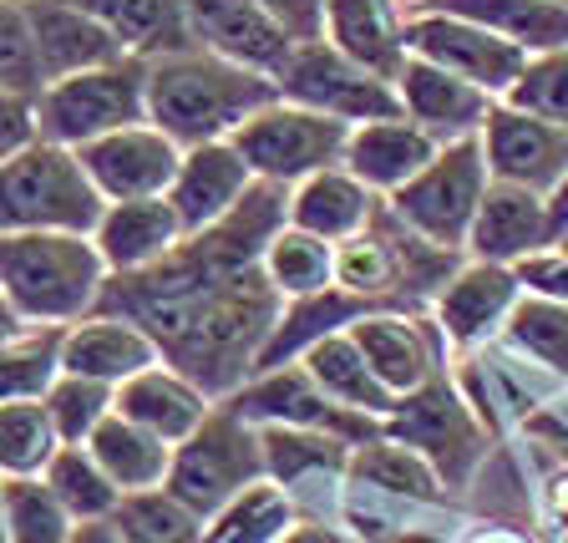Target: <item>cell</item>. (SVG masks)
Segmentation results:
<instances>
[{"mask_svg":"<svg viewBox=\"0 0 568 543\" xmlns=\"http://www.w3.org/2000/svg\"><path fill=\"white\" fill-rule=\"evenodd\" d=\"M274 97H280L274 77L213 57L203 47L148 61V122H158L183 148L234 138Z\"/></svg>","mask_w":568,"mask_h":543,"instance_id":"1","label":"cell"},{"mask_svg":"<svg viewBox=\"0 0 568 543\" xmlns=\"http://www.w3.org/2000/svg\"><path fill=\"white\" fill-rule=\"evenodd\" d=\"M106 260L92 234L26 229L0 234V290L26 325H77L106 295Z\"/></svg>","mask_w":568,"mask_h":543,"instance_id":"2","label":"cell"},{"mask_svg":"<svg viewBox=\"0 0 568 543\" xmlns=\"http://www.w3.org/2000/svg\"><path fill=\"white\" fill-rule=\"evenodd\" d=\"M102 213L106 199L97 193L77 148L36 138L0 163V234H26V229L92 234Z\"/></svg>","mask_w":568,"mask_h":543,"instance_id":"3","label":"cell"},{"mask_svg":"<svg viewBox=\"0 0 568 543\" xmlns=\"http://www.w3.org/2000/svg\"><path fill=\"white\" fill-rule=\"evenodd\" d=\"M36 122H41V138L61 148H87L106 132L148 122V61L118 57L106 67L61 77L36 97Z\"/></svg>","mask_w":568,"mask_h":543,"instance_id":"4","label":"cell"},{"mask_svg":"<svg viewBox=\"0 0 568 543\" xmlns=\"http://www.w3.org/2000/svg\"><path fill=\"white\" fill-rule=\"evenodd\" d=\"M487 183H493L487 148H483V132H473V138L442 142L437 158L406 189L390 193V209L422 239H432L442 249H462L467 234H473L477 209H483Z\"/></svg>","mask_w":568,"mask_h":543,"instance_id":"5","label":"cell"},{"mask_svg":"<svg viewBox=\"0 0 568 543\" xmlns=\"http://www.w3.org/2000/svg\"><path fill=\"white\" fill-rule=\"evenodd\" d=\"M270 473L264 467V438L254 432V422L234 412V406H219V412L203 416V426L189 442L173 448V473H168V493H178L199 519L234 503L244 487H254Z\"/></svg>","mask_w":568,"mask_h":543,"instance_id":"6","label":"cell"},{"mask_svg":"<svg viewBox=\"0 0 568 543\" xmlns=\"http://www.w3.org/2000/svg\"><path fill=\"white\" fill-rule=\"evenodd\" d=\"M229 142L244 153L254 178L290 189V183H305L310 173H325V168L345 163L351 122L325 118V112L300 107V102H290V97H274V102L260 107Z\"/></svg>","mask_w":568,"mask_h":543,"instance_id":"7","label":"cell"},{"mask_svg":"<svg viewBox=\"0 0 568 543\" xmlns=\"http://www.w3.org/2000/svg\"><path fill=\"white\" fill-rule=\"evenodd\" d=\"M280 97H290V102H300V107H315L325 118H341V122H351V128L406 118L396 82H386V77H376L371 67L351 61L341 47H331L325 36L295 47L290 67L280 71Z\"/></svg>","mask_w":568,"mask_h":543,"instance_id":"8","label":"cell"},{"mask_svg":"<svg viewBox=\"0 0 568 543\" xmlns=\"http://www.w3.org/2000/svg\"><path fill=\"white\" fill-rule=\"evenodd\" d=\"M406 51L447 67L452 77L477 82L483 92H493L497 102L508 97V87L518 82L523 67H528V51L513 47L508 36H497V31H487V26L462 21V16H447V11L406 16Z\"/></svg>","mask_w":568,"mask_h":543,"instance_id":"9","label":"cell"},{"mask_svg":"<svg viewBox=\"0 0 568 543\" xmlns=\"http://www.w3.org/2000/svg\"><path fill=\"white\" fill-rule=\"evenodd\" d=\"M82 168L92 173L97 193L106 203H128V199H158V193L173 189L178 168H183V142H173L158 122H132L122 132H106V138L77 148Z\"/></svg>","mask_w":568,"mask_h":543,"instance_id":"10","label":"cell"},{"mask_svg":"<svg viewBox=\"0 0 568 543\" xmlns=\"http://www.w3.org/2000/svg\"><path fill=\"white\" fill-rule=\"evenodd\" d=\"M193 26V41L213 57H229L248 71H264L280 82V71L290 67L300 36L260 0H183Z\"/></svg>","mask_w":568,"mask_h":543,"instance_id":"11","label":"cell"},{"mask_svg":"<svg viewBox=\"0 0 568 543\" xmlns=\"http://www.w3.org/2000/svg\"><path fill=\"white\" fill-rule=\"evenodd\" d=\"M386 438L416 448L426 462H437L447 483H462L473 473V462L483 457V432L447 381H426L412 396H402V406L386 416Z\"/></svg>","mask_w":568,"mask_h":543,"instance_id":"12","label":"cell"},{"mask_svg":"<svg viewBox=\"0 0 568 543\" xmlns=\"http://www.w3.org/2000/svg\"><path fill=\"white\" fill-rule=\"evenodd\" d=\"M483 148H487V168L497 183H518L532 193H554V183L568 173V128L548 118H532L518 107L497 102L493 118L483 128Z\"/></svg>","mask_w":568,"mask_h":543,"instance_id":"13","label":"cell"},{"mask_svg":"<svg viewBox=\"0 0 568 543\" xmlns=\"http://www.w3.org/2000/svg\"><path fill=\"white\" fill-rule=\"evenodd\" d=\"M396 92H402L406 118L422 122L437 142H457V138L483 132L497 107L493 92H483V87L467 82V77H452L447 67H437V61H426V57L402 61Z\"/></svg>","mask_w":568,"mask_h":543,"instance_id":"14","label":"cell"},{"mask_svg":"<svg viewBox=\"0 0 568 543\" xmlns=\"http://www.w3.org/2000/svg\"><path fill=\"white\" fill-rule=\"evenodd\" d=\"M254 183H260L254 168L244 163V153H239L229 138L199 142V148L183 153V168H178L168 199H173L183 229H189V234H203V229H213L224 213H234V203L244 199Z\"/></svg>","mask_w":568,"mask_h":543,"instance_id":"15","label":"cell"},{"mask_svg":"<svg viewBox=\"0 0 568 543\" xmlns=\"http://www.w3.org/2000/svg\"><path fill=\"white\" fill-rule=\"evenodd\" d=\"M163 366V345L142 331L128 315H87L67 325V345H61V371L71 376H92L106 386L142 376V371Z\"/></svg>","mask_w":568,"mask_h":543,"instance_id":"16","label":"cell"},{"mask_svg":"<svg viewBox=\"0 0 568 543\" xmlns=\"http://www.w3.org/2000/svg\"><path fill=\"white\" fill-rule=\"evenodd\" d=\"M97 249L112 274H138V270H153L158 260H168L189 229L178 219L173 199L158 193V199H128V203H106L102 224L92 229Z\"/></svg>","mask_w":568,"mask_h":543,"instance_id":"17","label":"cell"},{"mask_svg":"<svg viewBox=\"0 0 568 543\" xmlns=\"http://www.w3.org/2000/svg\"><path fill=\"white\" fill-rule=\"evenodd\" d=\"M26 16H31L47 87L61 82V77H77V71H92L128 57L118 36L106 31L87 6H77V0H26Z\"/></svg>","mask_w":568,"mask_h":543,"instance_id":"18","label":"cell"},{"mask_svg":"<svg viewBox=\"0 0 568 543\" xmlns=\"http://www.w3.org/2000/svg\"><path fill=\"white\" fill-rule=\"evenodd\" d=\"M477 260L493 264H523L532 254H544L554 244V229H548V199L518 183H487L483 209L473 219V234H467Z\"/></svg>","mask_w":568,"mask_h":543,"instance_id":"19","label":"cell"},{"mask_svg":"<svg viewBox=\"0 0 568 543\" xmlns=\"http://www.w3.org/2000/svg\"><path fill=\"white\" fill-rule=\"evenodd\" d=\"M437 148L442 142L412 118L361 122V128H351V142H345V168H351L366 189L396 193L437 158Z\"/></svg>","mask_w":568,"mask_h":543,"instance_id":"20","label":"cell"},{"mask_svg":"<svg viewBox=\"0 0 568 543\" xmlns=\"http://www.w3.org/2000/svg\"><path fill=\"white\" fill-rule=\"evenodd\" d=\"M406 6L402 0H331L325 6V41L341 47L351 61L371 67L376 77L396 82L406 51Z\"/></svg>","mask_w":568,"mask_h":543,"instance_id":"21","label":"cell"},{"mask_svg":"<svg viewBox=\"0 0 568 543\" xmlns=\"http://www.w3.org/2000/svg\"><path fill=\"white\" fill-rule=\"evenodd\" d=\"M518 270L508 264H493V260H477L467 264L462 274H452L447 290L437 300V320H442V335L452 345H477L513 315L518 305Z\"/></svg>","mask_w":568,"mask_h":543,"instance_id":"22","label":"cell"},{"mask_svg":"<svg viewBox=\"0 0 568 543\" xmlns=\"http://www.w3.org/2000/svg\"><path fill=\"white\" fill-rule=\"evenodd\" d=\"M118 412L178 448V442H189L199 432L213 406H209V391L193 376H183L178 366H153L118 386Z\"/></svg>","mask_w":568,"mask_h":543,"instance_id":"23","label":"cell"},{"mask_svg":"<svg viewBox=\"0 0 568 543\" xmlns=\"http://www.w3.org/2000/svg\"><path fill=\"white\" fill-rule=\"evenodd\" d=\"M381 213L376 189H366L351 168H325V173H310L305 183H295L290 193V224L310 229V234L345 244L361 229H371V219Z\"/></svg>","mask_w":568,"mask_h":543,"instance_id":"24","label":"cell"},{"mask_svg":"<svg viewBox=\"0 0 568 543\" xmlns=\"http://www.w3.org/2000/svg\"><path fill=\"white\" fill-rule=\"evenodd\" d=\"M351 341L361 345L366 366L376 371L396 396H412L416 386L432 381V341H426V331L416 320L376 310V315L351 320Z\"/></svg>","mask_w":568,"mask_h":543,"instance_id":"25","label":"cell"},{"mask_svg":"<svg viewBox=\"0 0 568 543\" xmlns=\"http://www.w3.org/2000/svg\"><path fill=\"white\" fill-rule=\"evenodd\" d=\"M77 6H87L106 31L118 36L128 57L153 61V57H173V51L199 47L183 0H77Z\"/></svg>","mask_w":568,"mask_h":543,"instance_id":"26","label":"cell"},{"mask_svg":"<svg viewBox=\"0 0 568 543\" xmlns=\"http://www.w3.org/2000/svg\"><path fill=\"white\" fill-rule=\"evenodd\" d=\"M422 11H447L462 16V21H477L487 31L508 36L528 57L568 47V6H554V0H426Z\"/></svg>","mask_w":568,"mask_h":543,"instance_id":"27","label":"cell"},{"mask_svg":"<svg viewBox=\"0 0 568 543\" xmlns=\"http://www.w3.org/2000/svg\"><path fill=\"white\" fill-rule=\"evenodd\" d=\"M92 457L102 462L112 483L122 493H148V487H168V473H173V442H163L158 432H148L142 422L112 412L102 426L92 432Z\"/></svg>","mask_w":568,"mask_h":543,"instance_id":"28","label":"cell"},{"mask_svg":"<svg viewBox=\"0 0 568 543\" xmlns=\"http://www.w3.org/2000/svg\"><path fill=\"white\" fill-rule=\"evenodd\" d=\"M305 371L320 381V391L341 406H355V412H371V416H390L402 406V396L366 366L361 345L351 341V331H335L325 341H315L305 351Z\"/></svg>","mask_w":568,"mask_h":543,"instance_id":"29","label":"cell"},{"mask_svg":"<svg viewBox=\"0 0 568 543\" xmlns=\"http://www.w3.org/2000/svg\"><path fill=\"white\" fill-rule=\"evenodd\" d=\"M67 325H31L0 345V402H47L61 381Z\"/></svg>","mask_w":568,"mask_h":543,"instance_id":"30","label":"cell"},{"mask_svg":"<svg viewBox=\"0 0 568 543\" xmlns=\"http://www.w3.org/2000/svg\"><path fill=\"white\" fill-rule=\"evenodd\" d=\"M264 274L280 284L284 300L320 295V290L335 284V244L300 224H284L280 234L264 244Z\"/></svg>","mask_w":568,"mask_h":543,"instance_id":"31","label":"cell"},{"mask_svg":"<svg viewBox=\"0 0 568 543\" xmlns=\"http://www.w3.org/2000/svg\"><path fill=\"white\" fill-rule=\"evenodd\" d=\"M67 448L47 402H0V473L41 477L51 457Z\"/></svg>","mask_w":568,"mask_h":543,"instance_id":"32","label":"cell"},{"mask_svg":"<svg viewBox=\"0 0 568 543\" xmlns=\"http://www.w3.org/2000/svg\"><path fill=\"white\" fill-rule=\"evenodd\" d=\"M290 529H295V503H290V493L260 477V483L244 487L234 503H224V509L213 513L203 543H280Z\"/></svg>","mask_w":568,"mask_h":543,"instance_id":"33","label":"cell"},{"mask_svg":"<svg viewBox=\"0 0 568 543\" xmlns=\"http://www.w3.org/2000/svg\"><path fill=\"white\" fill-rule=\"evenodd\" d=\"M41 477L57 487V497L71 509V519H77V523L112 519V513H118V503L128 497L118 483H112V473H106L102 462L92 457V448H87V442H77V448L67 442V448L51 457V467Z\"/></svg>","mask_w":568,"mask_h":543,"instance_id":"34","label":"cell"},{"mask_svg":"<svg viewBox=\"0 0 568 543\" xmlns=\"http://www.w3.org/2000/svg\"><path fill=\"white\" fill-rule=\"evenodd\" d=\"M77 519L47 477H6V539L11 543H71Z\"/></svg>","mask_w":568,"mask_h":543,"instance_id":"35","label":"cell"},{"mask_svg":"<svg viewBox=\"0 0 568 543\" xmlns=\"http://www.w3.org/2000/svg\"><path fill=\"white\" fill-rule=\"evenodd\" d=\"M118 529L128 543H203L199 513L168 487H148V493H128L118 503Z\"/></svg>","mask_w":568,"mask_h":543,"instance_id":"36","label":"cell"},{"mask_svg":"<svg viewBox=\"0 0 568 543\" xmlns=\"http://www.w3.org/2000/svg\"><path fill=\"white\" fill-rule=\"evenodd\" d=\"M264 467L274 473V483H300L305 473H341L345 462V448L355 442L345 438H320L315 426H264Z\"/></svg>","mask_w":568,"mask_h":543,"instance_id":"37","label":"cell"},{"mask_svg":"<svg viewBox=\"0 0 568 543\" xmlns=\"http://www.w3.org/2000/svg\"><path fill=\"white\" fill-rule=\"evenodd\" d=\"M351 473L361 477V483H371L376 493H402V497H416V503H432V497H437V473H432V462L396 438L361 442V452L351 457Z\"/></svg>","mask_w":568,"mask_h":543,"instance_id":"38","label":"cell"},{"mask_svg":"<svg viewBox=\"0 0 568 543\" xmlns=\"http://www.w3.org/2000/svg\"><path fill=\"white\" fill-rule=\"evenodd\" d=\"M47 406H51V422H57L61 442H71V448H77V442H92L97 426L118 412V386L61 371V381L47 391Z\"/></svg>","mask_w":568,"mask_h":543,"instance_id":"39","label":"cell"},{"mask_svg":"<svg viewBox=\"0 0 568 543\" xmlns=\"http://www.w3.org/2000/svg\"><path fill=\"white\" fill-rule=\"evenodd\" d=\"M508 341L548 371H568V305L548 295L518 300L508 315Z\"/></svg>","mask_w":568,"mask_h":543,"instance_id":"40","label":"cell"},{"mask_svg":"<svg viewBox=\"0 0 568 543\" xmlns=\"http://www.w3.org/2000/svg\"><path fill=\"white\" fill-rule=\"evenodd\" d=\"M503 102L518 107V112H532V118H548V122H564L568 128V47L528 57L523 77L508 87Z\"/></svg>","mask_w":568,"mask_h":543,"instance_id":"41","label":"cell"},{"mask_svg":"<svg viewBox=\"0 0 568 543\" xmlns=\"http://www.w3.org/2000/svg\"><path fill=\"white\" fill-rule=\"evenodd\" d=\"M0 82L26 97L47 92V71H41V51H36L26 0H0Z\"/></svg>","mask_w":568,"mask_h":543,"instance_id":"42","label":"cell"},{"mask_svg":"<svg viewBox=\"0 0 568 543\" xmlns=\"http://www.w3.org/2000/svg\"><path fill=\"white\" fill-rule=\"evenodd\" d=\"M41 138V122H36V97L16 92V87L0 82V163L16 158L26 142Z\"/></svg>","mask_w":568,"mask_h":543,"instance_id":"43","label":"cell"},{"mask_svg":"<svg viewBox=\"0 0 568 543\" xmlns=\"http://www.w3.org/2000/svg\"><path fill=\"white\" fill-rule=\"evenodd\" d=\"M518 280L532 284V295H548L568 305V254H532V260L518 264Z\"/></svg>","mask_w":568,"mask_h":543,"instance_id":"44","label":"cell"},{"mask_svg":"<svg viewBox=\"0 0 568 543\" xmlns=\"http://www.w3.org/2000/svg\"><path fill=\"white\" fill-rule=\"evenodd\" d=\"M260 6H270L300 41H320V36H325V6H331V0H260Z\"/></svg>","mask_w":568,"mask_h":543,"instance_id":"45","label":"cell"},{"mask_svg":"<svg viewBox=\"0 0 568 543\" xmlns=\"http://www.w3.org/2000/svg\"><path fill=\"white\" fill-rule=\"evenodd\" d=\"M280 543H355V539L341 533V529H331V523H295Z\"/></svg>","mask_w":568,"mask_h":543,"instance_id":"46","label":"cell"},{"mask_svg":"<svg viewBox=\"0 0 568 543\" xmlns=\"http://www.w3.org/2000/svg\"><path fill=\"white\" fill-rule=\"evenodd\" d=\"M548 229H554V244L568 239V173L558 178L554 193H548Z\"/></svg>","mask_w":568,"mask_h":543,"instance_id":"47","label":"cell"},{"mask_svg":"<svg viewBox=\"0 0 568 543\" xmlns=\"http://www.w3.org/2000/svg\"><path fill=\"white\" fill-rule=\"evenodd\" d=\"M71 543H128L118 529V519H92V523H77Z\"/></svg>","mask_w":568,"mask_h":543,"instance_id":"48","label":"cell"},{"mask_svg":"<svg viewBox=\"0 0 568 543\" xmlns=\"http://www.w3.org/2000/svg\"><path fill=\"white\" fill-rule=\"evenodd\" d=\"M21 325H26V320L16 315V305H11V300H6V290H0V345L11 341V335L21 331Z\"/></svg>","mask_w":568,"mask_h":543,"instance_id":"49","label":"cell"},{"mask_svg":"<svg viewBox=\"0 0 568 543\" xmlns=\"http://www.w3.org/2000/svg\"><path fill=\"white\" fill-rule=\"evenodd\" d=\"M467 543H523V539H513V533H503V529H487V533H473Z\"/></svg>","mask_w":568,"mask_h":543,"instance_id":"50","label":"cell"},{"mask_svg":"<svg viewBox=\"0 0 568 543\" xmlns=\"http://www.w3.org/2000/svg\"><path fill=\"white\" fill-rule=\"evenodd\" d=\"M0 543H11L6 539V473H0Z\"/></svg>","mask_w":568,"mask_h":543,"instance_id":"51","label":"cell"},{"mask_svg":"<svg viewBox=\"0 0 568 543\" xmlns=\"http://www.w3.org/2000/svg\"><path fill=\"white\" fill-rule=\"evenodd\" d=\"M402 6H406V11H422V6H426V0H402Z\"/></svg>","mask_w":568,"mask_h":543,"instance_id":"52","label":"cell"},{"mask_svg":"<svg viewBox=\"0 0 568 543\" xmlns=\"http://www.w3.org/2000/svg\"><path fill=\"white\" fill-rule=\"evenodd\" d=\"M554 6H568V0H554Z\"/></svg>","mask_w":568,"mask_h":543,"instance_id":"53","label":"cell"}]
</instances>
